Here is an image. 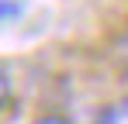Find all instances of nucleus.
Returning <instances> with one entry per match:
<instances>
[{
	"label": "nucleus",
	"instance_id": "1",
	"mask_svg": "<svg viewBox=\"0 0 128 124\" xmlns=\"http://www.w3.org/2000/svg\"><path fill=\"white\" fill-rule=\"evenodd\" d=\"M97 124H128V97L125 100H114L111 107H104Z\"/></svg>",
	"mask_w": 128,
	"mask_h": 124
},
{
	"label": "nucleus",
	"instance_id": "2",
	"mask_svg": "<svg viewBox=\"0 0 128 124\" xmlns=\"http://www.w3.org/2000/svg\"><path fill=\"white\" fill-rule=\"evenodd\" d=\"M10 97H14V86H10V76L0 69V114L10 107Z\"/></svg>",
	"mask_w": 128,
	"mask_h": 124
},
{
	"label": "nucleus",
	"instance_id": "3",
	"mask_svg": "<svg viewBox=\"0 0 128 124\" xmlns=\"http://www.w3.org/2000/svg\"><path fill=\"white\" fill-rule=\"evenodd\" d=\"M31 124H73V121L62 117V114H42V117H35Z\"/></svg>",
	"mask_w": 128,
	"mask_h": 124
}]
</instances>
